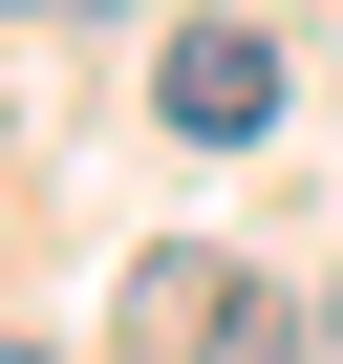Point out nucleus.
Returning a JSON list of instances; mask_svg holds the SVG:
<instances>
[{
  "instance_id": "f257e3e1",
  "label": "nucleus",
  "mask_w": 343,
  "mask_h": 364,
  "mask_svg": "<svg viewBox=\"0 0 343 364\" xmlns=\"http://www.w3.org/2000/svg\"><path fill=\"white\" fill-rule=\"evenodd\" d=\"M172 129H194V150H236V129H279V43L258 22H194V43H172V86H150Z\"/></svg>"
},
{
  "instance_id": "f03ea898",
  "label": "nucleus",
  "mask_w": 343,
  "mask_h": 364,
  "mask_svg": "<svg viewBox=\"0 0 343 364\" xmlns=\"http://www.w3.org/2000/svg\"><path fill=\"white\" fill-rule=\"evenodd\" d=\"M215 364H300V343H279V321H258V300H236V321H215Z\"/></svg>"
},
{
  "instance_id": "7ed1b4c3",
  "label": "nucleus",
  "mask_w": 343,
  "mask_h": 364,
  "mask_svg": "<svg viewBox=\"0 0 343 364\" xmlns=\"http://www.w3.org/2000/svg\"><path fill=\"white\" fill-rule=\"evenodd\" d=\"M0 364H22V343H0Z\"/></svg>"
}]
</instances>
